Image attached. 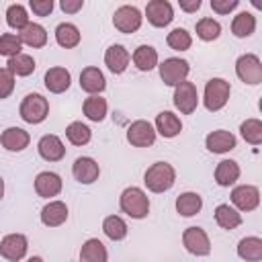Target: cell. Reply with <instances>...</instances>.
I'll list each match as a JSON object with an SVG mask.
<instances>
[{
	"label": "cell",
	"instance_id": "obj_1",
	"mask_svg": "<svg viewBox=\"0 0 262 262\" xmlns=\"http://www.w3.org/2000/svg\"><path fill=\"white\" fill-rule=\"evenodd\" d=\"M143 182L151 192H166L176 182V170L168 162H156L145 170Z\"/></svg>",
	"mask_w": 262,
	"mask_h": 262
},
{
	"label": "cell",
	"instance_id": "obj_2",
	"mask_svg": "<svg viewBox=\"0 0 262 262\" xmlns=\"http://www.w3.org/2000/svg\"><path fill=\"white\" fill-rule=\"evenodd\" d=\"M121 211L127 213L131 219H143L149 213V199L139 186H129L121 192L119 199Z\"/></svg>",
	"mask_w": 262,
	"mask_h": 262
},
{
	"label": "cell",
	"instance_id": "obj_3",
	"mask_svg": "<svg viewBox=\"0 0 262 262\" xmlns=\"http://www.w3.org/2000/svg\"><path fill=\"white\" fill-rule=\"evenodd\" d=\"M18 115H20L23 121H27L31 125H39L49 115V102H47V98L43 94L31 92V94H27L23 98L20 108H18Z\"/></svg>",
	"mask_w": 262,
	"mask_h": 262
},
{
	"label": "cell",
	"instance_id": "obj_4",
	"mask_svg": "<svg viewBox=\"0 0 262 262\" xmlns=\"http://www.w3.org/2000/svg\"><path fill=\"white\" fill-rule=\"evenodd\" d=\"M229 94H231V86L227 80L223 78H211L205 86V94H203V104L207 111L211 113H217L221 111L227 100H229Z\"/></svg>",
	"mask_w": 262,
	"mask_h": 262
},
{
	"label": "cell",
	"instance_id": "obj_5",
	"mask_svg": "<svg viewBox=\"0 0 262 262\" xmlns=\"http://www.w3.org/2000/svg\"><path fill=\"white\" fill-rule=\"evenodd\" d=\"M235 74L244 84L256 86L262 82V63L260 57L254 53H244L235 61Z\"/></svg>",
	"mask_w": 262,
	"mask_h": 262
},
{
	"label": "cell",
	"instance_id": "obj_6",
	"mask_svg": "<svg viewBox=\"0 0 262 262\" xmlns=\"http://www.w3.org/2000/svg\"><path fill=\"white\" fill-rule=\"evenodd\" d=\"M158 68H160V78L166 86H178L180 82L186 80V76L190 72L188 61L180 59V57H168Z\"/></svg>",
	"mask_w": 262,
	"mask_h": 262
},
{
	"label": "cell",
	"instance_id": "obj_7",
	"mask_svg": "<svg viewBox=\"0 0 262 262\" xmlns=\"http://www.w3.org/2000/svg\"><path fill=\"white\" fill-rule=\"evenodd\" d=\"M174 106L182 113V115H192L199 106V92L196 86L192 82H180L178 86H174Z\"/></svg>",
	"mask_w": 262,
	"mask_h": 262
},
{
	"label": "cell",
	"instance_id": "obj_8",
	"mask_svg": "<svg viewBox=\"0 0 262 262\" xmlns=\"http://www.w3.org/2000/svg\"><path fill=\"white\" fill-rule=\"evenodd\" d=\"M141 12L137 6H131V4H125V6H119L113 14V25L117 31L121 33H135L139 27H141Z\"/></svg>",
	"mask_w": 262,
	"mask_h": 262
},
{
	"label": "cell",
	"instance_id": "obj_9",
	"mask_svg": "<svg viewBox=\"0 0 262 262\" xmlns=\"http://www.w3.org/2000/svg\"><path fill=\"white\" fill-rule=\"evenodd\" d=\"M182 244L186 252L194 256H209L211 254V239L203 227H188L182 233Z\"/></svg>",
	"mask_w": 262,
	"mask_h": 262
},
{
	"label": "cell",
	"instance_id": "obj_10",
	"mask_svg": "<svg viewBox=\"0 0 262 262\" xmlns=\"http://www.w3.org/2000/svg\"><path fill=\"white\" fill-rule=\"evenodd\" d=\"M127 141L135 147H149L154 145L156 141V129L149 121H133L129 127H127Z\"/></svg>",
	"mask_w": 262,
	"mask_h": 262
},
{
	"label": "cell",
	"instance_id": "obj_11",
	"mask_svg": "<svg viewBox=\"0 0 262 262\" xmlns=\"http://www.w3.org/2000/svg\"><path fill=\"white\" fill-rule=\"evenodd\" d=\"M29 248V242L23 233H8L0 242V256L6 258L8 262H18L25 258Z\"/></svg>",
	"mask_w": 262,
	"mask_h": 262
},
{
	"label": "cell",
	"instance_id": "obj_12",
	"mask_svg": "<svg viewBox=\"0 0 262 262\" xmlns=\"http://www.w3.org/2000/svg\"><path fill=\"white\" fill-rule=\"evenodd\" d=\"M145 16H147V20H149L154 27L162 29V27H168V25L172 23V18H174V8H172V4H170L168 0H151V2H147V6H145Z\"/></svg>",
	"mask_w": 262,
	"mask_h": 262
},
{
	"label": "cell",
	"instance_id": "obj_13",
	"mask_svg": "<svg viewBox=\"0 0 262 262\" xmlns=\"http://www.w3.org/2000/svg\"><path fill=\"white\" fill-rule=\"evenodd\" d=\"M231 203L237 207V211H254L260 205V190L252 184H239L231 190Z\"/></svg>",
	"mask_w": 262,
	"mask_h": 262
},
{
	"label": "cell",
	"instance_id": "obj_14",
	"mask_svg": "<svg viewBox=\"0 0 262 262\" xmlns=\"http://www.w3.org/2000/svg\"><path fill=\"white\" fill-rule=\"evenodd\" d=\"M72 174L78 182L82 184H92L98 180L100 176V168H98V162L94 158H88V156H82V158H76L74 166H72Z\"/></svg>",
	"mask_w": 262,
	"mask_h": 262
},
{
	"label": "cell",
	"instance_id": "obj_15",
	"mask_svg": "<svg viewBox=\"0 0 262 262\" xmlns=\"http://www.w3.org/2000/svg\"><path fill=\"white\" fill-rule=\"evenodd\" d=\"M237 139L233 133L225 131V129H217V131H211L207 137H205V145L211 154H227L235 147Z\"/></svg>",
	"mask_w": 262,
	"mask_h": 262
},
{
	"label": "cell",
	"instance_id": "obj_16",
	"mask_svg": "<svg viewBox=\"0 0 262 262\" xmlns=\"http://www.w3.org/2000/svg\"><path fill=\"white\" fill-rule=\"evenodd\" d=\"M80 88L84 92H88L90 96L94 94H100L104 88H106V80H104V74L94 68V66H88L80 72Z\"/></svg>",
	"mask_w": 262,
	"mask_h": 262
},
{
	"label": "cell",
	"instance_id": "obj_17",
	"mask_svg": "<svg viewBox=\"0 0 262 262\" xmlns=\"http://www.w3.org/2000/svg\"><path fill=\"white\" fill-rule=\"evenodd\" d=\"M37 149H39V156L47 162H59L63 156H66V147L61 143V139L53 133H47L39 139L37 143Z\"/></svg>",
	"mask_w": 262,
	"mask_h": 262
},
{
	"label": "cell",
	"instance_id": "obj_18",
	"mask_svg": "<svg viewBox=\"0 0 262 262\" xmlns=\"http://www.w3.org/2000/svg\"><path fill=\"white\" fill-rule=\"evenodd\" d=\"M61 178L55 172H39L35 178V192L43 199L57 196L61 192Z\"/></svg>",
	"mask_w": 262,
	"mask_h": 262
},
{
	"label": "cell",
	"instance_id": "obj_19",
	"mask_svg": "<svg viewBox=\"0 0 262 262\" xmlns=\"http://www.w3.org/2000/svg\"><path fill=\"white\" fill-rule=\"evenodd\" d=\"M68 219V205L63 201H49L41 209V223L45 227H59Z\"/></svg>",
	"mask_w": 262,
	"mask_h": 262
},
{
	"label": "cell",
	"instance_id": "obj_20",
	"mask_svg": "<svg viewBox=\"0 0 262 262\" xmlns=\"http://www.w3.org/2000/svg\"><path fill=\"white\" fill-rule=\"evenodd\" d=\"M129 61H131L129 51H127L123 45H119V43L111 45V47L104 51V63H106V68H108L113 74H123V72L127 70Z\"/></svg>",
	"mask_w": 262,
	"mask_h": 262
},
{
	"label": "cell",
	"instance_id": "obj_21",
	"mask_svg": "<svg viewBox=\"0 0 262 262\" xmlns=\"http://www.w3.org/2000/svg\"><path fill=\"white\" fill-rule=\"evenodd\" d=\"M45 88L49 90V92H53V94H61V92H66L68 88H70V84H72V76H70V72L66 70V68H49L47 72H45Z\"/></svg>",
	"mask_w": 262,
	"mask_h": 262
},
{
	"label": "cell",
	"instance_id": "obj_22",
	"mask_svg": "<svg viewBox=\"0 0 262 262\" xmlns=\"http://www.w3.org/2000/svg\"><path fill=\"white\" fill-rule=\"evenodd\" d=\"M29 141H31L29 133L20 127H8L0 135V143L8 151H23L25 147H29Z\"/></svg>",
	"mask_w": 262,
	"mask_h": 262
},
{
	"label": "cell",
	"instance_id": "obj_23",
	"mask_svg": "<svg viewBox=\"0 0 262 262\" xmlns=\"http://www.w3.org/2000/svg\"><path fill=\"white\" fill-rule=\"evenodd\" d=\"M156 133H160L162 137H166V139H172V137H176L180 131H182V121L174 115V113H170V111H162L158 117H156Z\"/></svg>",
	"mask_w": 262,
	"mask_h": 262
},
{
	"label": "cell",
	"instance_id": "obj_24",
	"mask_svg": "<svg viewBox=\"0 0 262 262\" xmlns=\"http://www.w3.org/2000/svg\"><path fill=\"white\" fill-rule=\"evenodd\" d=\"M108 252L98 237H90L80 248V262H106Z\"/></svg>",
	"mask_w": 262,
	"mask_h": 262
},
{
	"label": "cell",
	"instance_id": "obj_25",
	"mask_svg": "<svg viewBox=\"0 0 262 262\" xmlns=\"http://www.w3.org/2000/svg\"><path fill=\"white\" fill-rule=\"evenodd\" d=\"M239 178V166L235 160H221L215 168V182L219 186H231Z\"/></svg>",
	"mask_w": 262,
	"mask_h": 262
},
{
	"label": "cell",
	"instance_id": "obj_26",
	"mask_svg": "<svg viewBox=\"0 0 262 262\" xmlns=\"http://www.w3.org/2000/svg\"><path fill=\"white\" fill-rule=\"evenodd\" d=\"M237 256L246 262H260L262 260V239L256 235L244 237L237 244Z\"/></svg>",
	"mask_w": 262,
	"mask_h": 262
},
{
	"label": "cell",
	"instance_id": "obj_27",
	"mask_svg": "<svg viewBox=\"0 0 262 262\" xmlns=\"http://www.w3.org/2000/svg\"><path fill=\"white\" fill-rule=\"evenodd\" d=\"M18 39L20 43L37 49V47H43L47 43V31L39 25V23H29L20 33H18Z\"/></svg>",
	"mask_w": 262,
	"mask_h": 262
},
{
	"label": "cell",
	"instance_id": "obj_28",
	"mask_svg": "<svg viewBox=\"0 0 262 262\" xmlns=\"http://www.w3.org/2000/svg\"><path fill=\"white\" fill-rule=\"evenodd\" d=\"M203 209V199L199 192H182L176 199V211L182 217H192Z\"/></svg>",
	"mask_w": 262,
	"mask_h": 262
},
{
	"label": "cell",
	"instance_id": "obj_29",
	"mask_svg": "<svg viewBox=\"0 0 262 262\" xmlns=\"http://www.w3.org/2000/svg\"><path fill=\"white\" fill-rule=\"evenodd\" d=\"M215 221L221 229H235L237 225H242V213L229 205H217L215 209Z\"/></svg>",
	"mask_w": 262,
	"mask_h": 262
},
{
	"label": "cell",
	"instance_id": "obj_30",
	"mask_svg": "<svg viewBox=\"0 0 262 262\" xmlns=\"http://www.w3.org/2000/svg\"><path fill=\"white\" fill-rule=\"evenodd\" d=\"M80 39H82V35H80V31H78L76 25H72V23L57 25V29H55V41H57V45H61L66 49H74L80 43Z\"/></svg>",
	"mask_w": 262,
	"mask_h": 262
},
{
	"label": "cell",
	"instance_id": "obj_31",
	"mask_svg": "<svg viewBox=\"0 0 262 262\" xmlns=\"http://www.w3.org/2000/svg\"><path fill=\"white\" fill-rule=\"evenodd\" d=\"M133 63L141 72H149L158 66V51L151 45H139L133 51Z\"/></svg>",
	"mask_w": 262,
	"mask_h": 262
},
{
	"label": "cell",
	"instance_id": "obj_32",
	"mask_svg": "<svg viewBox=\"0 0 262 262\" xmlns=\"http://www.w3.org/2000/svg\"><path fill=\"white\" fill-rule=\"evenodd\" d=\"M106 108H108L106 100H104L102 96H98V94L88 96V98L84 100V104H82V111H84L86 119H90V121H94V123H100V121L106 117Z\"/></svg>",
	"mask_w": 262,
	"mask_h": 262
},
{
	"label": "cell",
	"instance_id": "obj_33",
	"mask_svg": "<svg viewBox=\"0 0 262 262\" xmlns=\"http://www.w3.org/2000/svg\"><path fill=\"white\" fill-rule=\"evenodd\" d=\"M256 31V16L252 14V12H239L235 18H233V23H231V33L235 35V37H239V39H246V37H250L252 33Z\"/></svg>",
	"mask_w": 262,
	"mask_h": 262
},
{
	"label": "cell",
	"instance_id": "obj_34",
	"mask_svg": "<svg viewBox=\"0 0 262 262\" xmlns=\"http://www.w3.org/2000/svg\"><path fill=\"white\" fill-rule=\"evenodd\" d=\"M6 70L12 76H29V74L35 72V59L31 55H27V53H18V55L8 59Z\"/></svg>",
	"mask_w": 262,
	"mask_h": 262
},
{
	"label": "cell",
	"instance_id": "obj_35",
	"mask_svg": "<svg viewBox=\"0 0 262 262\" xmlns=\"http://www.w3.org/2000/svg\"><path fill=\"white\" fill-rule=\"evenodd\" d=\"M102 231H104V235H106L108 239L119 242V239H123V237L127 235V223H125L119 215H108V217H104V221H102Z\"/></svg>",
	"mask_w": 262,
	"mask_h": 262
},
{
	"label": "cell",
	"instance_id": "obj_36",
	"mask_svg": "<svg viewBox=\"0 0 262 262\" xmlns=\"http://www.w3.org/2000/svg\"><path fill=\"white\" fill-rule=\"evenodd\" d=\"M66 137H68V141H70L72 145H86V143L90 141V137H92V131H90V127L84 125L82 121H74V123L68 125Z\"/></svg>",
	"mask_w": 262,
	"mask_h": 262
},
{
	"label": "cell",
	"instance_id": "obj_37",
	"mask_svg": "<svg viewBox=\"0 0 262 262\" xmlns=\"http://www.w3.org/2000/svg\"><path fill=\"white\" fill-rule=\"evenodd\" d=\"M239 133L250 145H260L262 143V121L260 119H246L239 125Z\"/></svg>",
	"mask_w": 262,
	"mask_h": 262
},
{
	"label": "cell",
	"instance_id": "obj_38",
	"mask_svg": "<svg viewBox=\"0 0 262 262\" xmlns=\"http://www.w3.org/2000/svg\"><path fill=\"white\" fill-rule=\"evenodd\" d=\"M6 23H8V27H12L16 31H23L31 23L29 14H27V8L23 4H10L6 8Z\"/></svg>",
	"mask_w": 262,
	"mask_h": 262
},
{
	"label": "cell",
	"instance_id": "obj_39",
	"mask_svg": "<svg viewBox=\"0 0 262 262\" xmlns=\"http://www.w3.org/2000/svg\"><path fill=\"white\" fill-rule=\"evenodd\" d=\"M219 35H221V25L215 18L205 16L196 23V37L201 41H215Z\"/></svg>",
	"mask_w": 262,
	"mask_h": 262
},
{
	"label": "cell",
	"instance_id": "obj_40",
	"mask_svg": "<svg viewBox=\"0 0 262 262\" xmlns=\"http://www.w3.org/2000/svg\"><path fill=\"white\" fill-rule=\"evenodd\" d=\"M166 43H168L174 51H186V49H190V45H192V37H190V33H188L186 29L178 27V29H174V31L168 33Z\"/></svg>",
	"mask_w": 262,
	"mask_h": 262
},
{
	"label": "cell",
	"instance_id": "obj_41",
	"mask_svg": "<svg viewBox=\"0 0 262 262\" xmlns=\"http://www.w3.org/2000/svg\"><path fill=\"white\" fill-rule=\"evenodd\" d=\"M20 39H18V35H12V33H4V35H0V55H4V57H14V55H18L20 53Z\"/></svg>",
	"mask_w": 262,
	"mask_h": 262
},
{
	"label": "cell",
	"instance_id": "obj_42",
	"mask_svg": "<svg viewBox=\"0 0 262 262\" xmlns=\"http://www.w3.org/2000/svg\"><path fill=\"white\" fill-rule=\"evenodd\" d=\"M12 90H14V76L6 68H0V100L8 98Z\"/></svg>",
	"mask_w": 262,
	"mask_h": 262
},
{
	"label": "cell",
	"instance_id": "obj_43",
	"mask_svg": "<svg viewBox=\"0 0 262 262\" xmlns=\"http://www.w3.org/2000/svg\"><path fill=\"white\" fill-rule=\"evenodd\" d=\"M29 6L37 16H49L53 10V0H31Z\"/></svg>",
	"mask_w": 262,
	"mask_h": 262
},
{
	"label": "cell",
	"instance_id": "obj_44",
	"mask_svg": "<svg viewBox=\"0 0 262 262\" xmlns=\"http://www.w3.org/2000/svg\"><path fill=\"white\" fill-rule=\"evenodd\" d=\"M239 0H211V8L217 14H229L233 8H237Z\"/></svg>",
	"mask_w": 262,
	"mask_h": 262
},
{
	"label": "cell",
	"instance_id": "obj_45",
	"mask_svg": "<svg viewBox=\"0 0 262 262\" xmlns=\"http://www.w3.org/2000/svg\"><path fill=\"white\" fill-rule=\"evenodd\" d=\"M59 6H61V10H63V12H68V14H74V12L82 10V6H84V0H61V2H59Z\"/></svg>",
	"mask_w": 262,
	"mask_h": 262
},
{
	"label": "cell",
	"instance_id": "obj_46",
	"mask_svg": "<svg viewBox=\"0 0 262 262\" xmlns=\"http://www.w3.org/2000/svg\"><path fill=\"white\" fill-rule=\"evenodd\" d=\"M178 4L184 12H196L201 8V0H180Z\"/></svg>",
	"mask_w": 262,
	"mask_h": 262
},
{
	"label": "cell",
	"instance_id": "obj_47",
	"mask_svg": "<svg viewBox=\"0 0 262 262\" xmlns=\"http://www.w3.org/2000/svg\"><path fill=\"white\" fill-rule=\"evenodd\" d=\"M27 262H43V258H41V256H31Z\"/></svg>",
	"mask_w": 262,
	"mask_h": 262
},
{
	"label": "cell",
	"instance_id": "obj_48",
	"mask_svg": "<svg viewBox=\"0 0 262 262\" xmlns=\"http://www.w3.org/2000/svg\"><path fill=\"white\" fill-rule=\"evenodd\" d=\"M2 196H4V180L0 176V201H2Z\"/></svg>",
	"mask_w": 262,
	"mask_h": 262
}]
</instances>
